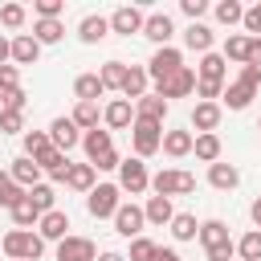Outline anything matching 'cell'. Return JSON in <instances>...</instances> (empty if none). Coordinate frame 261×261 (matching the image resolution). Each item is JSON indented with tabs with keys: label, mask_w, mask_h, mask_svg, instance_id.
<instances>
[{
	"label": "cell",
	"mask_w": 261,
	"mask_h": 261,
	"mask_svg": "<svg viewBox=\"0 0 261 261\" xmlns=\"http://www.w3.org/2000/svg\"><path fill=\"white\" fill-rule=\"evenodd\" d=\"M200 245H204V257L208 261H232L237 257V241L228 237V224L224 220H204L200 224Z\"/></svg>",
	"instance_id": "1"
},
{
	"label": "cell",
	"mask_w": 261,
	"mask_h": 261,
	"mask_svg": "<svg viewBox=\"0 0 261 261\" xmlns=\"http://www.w3.org/2000/svg\"><path fill=\"white\" fill-rule=\"evenodd\" d=\"M0 249H4L8 261H41L45 241H41V232H33V228H12V232H4Z\"/></svg>",
	"instance_id": "2"
},
{
	"label": "cell",
	"mask_w": 261,
	"mask_h": 261,
	"mask_svg": "<svg viewBox=\"0 0 261 261\" xmlns=\"http://www.w3.org/2000/svg\"><path fill=\"white\" fill-rule=\"evenodd\" d=\"M151 192L155 196H188V192H196V175L192 171H179V167H163L159 175H151Z\"/></svg>",
	"instance_id": "3"
},
{
	"label": "cell",
	"mask_w": 261,
	"mask_h": 261,
	"mask_svg": "<svg viewBox=\"0 0 261 261\" xmlns=\"http://www.w3.org/2000/svg\"><path fill=\"white\" fill-rule=\"evenodd\" d=\"M118 208H122V188H118V184H98V188L86 196V212H90L94 220H102V216L114 220Z\"/></svg>",
	"instance_id": "4"
},
{
	"label": "cell",
	"mask_w": 261,
	"mask_h": 261,
	"mask_svg": "<svg viewBox=\"0 0 261 261\" xmlns=\"http://www.w3.org/2000/svg\"><path fill=\"white\" fill-rule=\"evenodd\" d=\"M130 143H135V155L147 159L163 147V122H151V118H135L130 126Z\"/></svg>",
	"instance_id": "5"
},
{
	"label": "cell",
	"mask_w": 261,
	"mask_h": 261,
	"mask_svg": "<svg viewBox=\"0 0 261 261\" xmlns=\"http://www.w3.org/2000/svg\"><path fill=\"white\" fill-rule=\"evenodd\" d=\"M184 69V53L175 49V45H163V49H155L151 53V61H147V77L159 86V82H167L171 73H179Z\"/></svg>",
	"instance_id": "6"
},
{
	"label": "cell",
	"mask_w": 261,
	"mask_h": 261,
	"mask_svg": "<svg viewBox=\"0 0 261 261\" xmlns=\"http://www.w3.org/2000/svg\"><path fill=\"white\" fill-rule=\"evenodd\" d=\"M118 188L122 192H130V196H143L147 188H151V171H147V163L135 155V159H122V167H118Z\"/></svg>",
	"instance_id": "7"
},
{
	"label": "cell",
	"mask_w": 261,
	"mask_h": 261,
	"mask_svg": "<svg viewBox=\"0 0 261 261\" xmlns=\"http://www.w3.org/2000/svg\"><path fill=\"white\" fill-rule=\"evenodd\" d=\"M143 224H147V212H143L139 204H122V208L114 212V232L126 237V241L143 237Z\"/></svg>",
	"instance_id": "8"
},
{
	"label": "cell",
	"mask_w": 261,
	"mask_h": 261,
	"mask_svg": "<svg viewBox=\"0 0 261 261\" xmlns=\"http://www.w3.org/2000/svg\"><path fill=\"white\" fill-rule=\"evenodd\" d=\"M155 94H159L163 102H171V98H188V94H196V73L184 65L179 73H171L167 82H159V86H155Z\"/></svg>",
	"instance_id": "9"
},
{
	"label": "cell",
	"mask_w": 261,
	"mask_h": 261,
	"mask_svg": "<svg viewBox=\"0 0 261 261\" xmlns=\"http://www.w3.org/2000/svg\"><path fill=\"white\" fill-rule=\"evenodd\" d=\"M57 261H98V245L90 241V237H65L61 245H57Z\"/></svg>",
	"instance_id": "10"
},
{
	"label": "cell",
	"mask_w": 261,
	"mask_h": 261,
	"mask_svg": "<svg viewBox=\"0 0 261 261\" xmlns=\"http://www.w3.org/2000/svg\"><path fill=\"white\" fill-rule=\"evenodd\" d=\"M102 122H106V130H126V126H135V102H126V98L106 102V106H102Z\"/></svg>",
	"instance_id": "11"
},
{
	"label": "cell",
	"mask_w": 261,
	"mask_h": 261,
	"mask_svg": "<svg viewBox=\"0 0 261 261\" xmlns=\"http://www.w3.org/2000/svg\"><path fill=\"white\" fill-rule=\"evenodd\" d=\"M143 24H147V16H143L135 4H122V8H114V12H110V33L130 37V33H143Z\"/></svg>",
	"instance_id": "12"
},
{
	"label": "cell",
	"mask_w": 261,
	"mask_h": 261,
	"mask_svg": "<svg viewBox=\"0 0 261 261\" xmlns=\"http://www.w3.org/2000/svg\"><path fill=\"white\" fill-rule=\"evenodd\" d=\"M49 139H53V147H57V151H65V155H69V151L82 143V130H77V122H73V118H53V122H49Z\"/></svg>",
	"instance_id": "13"
},
{
	"label": "cell",
	"mask_w": 261,
	"mask_h": 261,
	"mask_svg": "<svg viewBox=\"0 0 261 261\" xmlns=\"http://www.w3.org/2000/svg\"><path fill=\"white\" fill-rule=\"evenodd\" d=\"M143 37H147V41H155V49L171 45V37H175L171 16H167V12H151V16H147V24H143Z\"/></svg>",
	"instance_id": "14"
},
{
	"label": "cell",
	"mask_w": 261,
	"mask_h": 261,
	"mask_svg": "<svg viewBox=\"0 0 261 261\" xmlns=\"http://www.w3.org/2000/svg\"><path fill=\"white\" fill-rule=\"evenodd\" d=\"M220 114H224L220 102H196V110H192V126H196V135H216Z\"/></svg>",
	"instance_id": "15"
},
{
	"label": "cell",
	"mask_w": 261,
	"mask_h": 261,
	"mask_svg": "<svg viewBox=\"0 0 261 261\" xmlns=\"http://www.w3.org/2000/svg\"><path fill=\"white\" fill-rule=\"evenodd\" d=\"M37 232H41V241H65L69 237V212H61V208H53V212H45L41 216V224H37Z\"/></svg>",
	"instance_id": "16"
},
{
	"label": "cell",
	"mask_w": 261,
	"mask_h": 261,
	"mask_svg": "<svg viewBox=\"0 0 261 261\" xmlns=\"http://www.w3.org/2000/svg\"><path fill=\"white\" fill-rule=\"evenodd\" d=\"M41 49H45V45H41L33 33H16V37H12V65H37Z\"/></svg>",
	"instance_id": "17"
},
{
	"label": "cell",
	"mask_w": 261,
	"mask_h": 261,
	"mask_svg": "<svg viewBox=\"0 0 261 261\" xmlns=\"http://www.w3.org/2000/svg\"><path fill=\"white\" fill-rule=\"evenodd\" d=\"M224 73H228V61H224V53H204V57H200V65H196V82L224 86Z\"/></svg>",
	"instance_id": "18"
},
{
	"label": "cell",
	"mask_w": 261,
	"mask_h": 261,
	"mask_svg": "<svg viewBox=\"0 0 261 261\" xmlns=\"http://www.w3.org/2000/svg\"><path fill=\"white\" fill-rule=\"evenodd\" d=\"M8 175H12V179H16L20 188H24V192H29V188H37V184H41V175H45V171H41V163H37V159L20 155V159H12Z\"/></svg>",
	"instance_id": "19"
},
{
	"label": "cell",
	"mask_w": 261,
	"mask_h": 261,
	"mask_svg": "<svg viewBox=\"0 0 261 261\" xmlns=\"http://www.w3.org/2000/svg\"><path fill=\"white\" fill-rule=\"evenodd\" d=\"M82 147H86V159H90V163H98L106 151H114V139H110V130L94 126V130H86V135H82Z\"/></svg>",
	"instance_id": "20"
},
{
	"label": "cell",
	"mask_w": 261,
	"mask_h": 261,
	"mask_svg": "<svg viewBox=\"0 0 261 261\" xmlns=\"http://www.w3.org/2000/svg\"><path fill=\"white\" fill-rule=\"evenodd\" d=\"M77 37L86 41V45H98V41H106L110 37V16H82V24H77Z\"/></svg>",
	"instance_id": "21"
},
{
	"label": "cell",
	"mask_w": 261,
	"mask_h": 261,
	"mask_svg": "<svg viewBox=\"0 0 261 261\" xmlns=\"http://www.w3.org/2000/svg\"><path fill=\"white\" fill-rule=\"evenodd\" d=\"M147 82H151V77H147V65H126V82H122L118 94H122L126 102H139V98L147 94Z\"/></svg>",
	"instance_id": "22"
},
{
	"label": "cell",
	"mask_w": 261,
	"mask_h": 261,
	"mask_svg": "<svg viewBox=\"0 0 261 261\" xmlns=\"http://www.w3.org/2000/svg\"><path fill=\"white\" fill-rule=\"evenodd\" d=\"M37 163H41V171H45L49 179H57V184H65V175H69V167H73V163H69V155H65V151H57V147H53V151H45Z\"/></svg>",
	"instance_id": "23"
},
{
	"label": "cell",
	"mask_w": 261,
	"mask_h": 261,
	"mask_svg": "<svg viewBox=\"0 0 261 261\" xmlns=\"http://www.w3.org/2000/svg\"><path fill=\"white\" fill-rule=\"evenodd\" d=\"M212 41H216V33H212V29L204 24V20H200V24H188V29H184V45H188V49H196L200 57H204V53H212Z\"/></svg>",
	"instance_id": "24"
},
{
	"label": "cell",
	"mask_w": 261,
	"mask_h": 261,
	"mask_svg": "<svg viewBox=\"0 0 261 261\" xmlns=\"http://www.w3.org/2000/svg\"><path fill=\"white\" fill-rule=\"evenodd\" d=\"M192 147H196V135H192V130H163V151H167L171 159L192 155Z\"/></svg>",
	"instance_id": "25"
},
{
	"label": "cell",
	"mask_w": 261,
	"mask_h": 261,
	"mask_svg": "<svg viewBox=\"0 0 261 261\" xmlns=\"http://www.w3.org/2000/svg\"><path fill=\"white\" fill-rule=\"evenodd\" d=\"M94 179H98L94 163H73V167H69V175H65V188H73V192H86V196H90V192L98 188Z\"/></svg>",
	"instance_id": "26"
},
{
	"label": "cell",
	"mask_w": 261,
	"mask_h": 261,
	"mask_svg": "<svg viewBox=\"0 0 261 261\" xmlns=\"http://www.w3.org/2000/svg\"><path fill=\"white\" fill-rule=\"evenodd\" d=\"M208 184H212L216 192H232V188L241 184V171H237L232 163H212V167H208Z\"/></svg>",
	"instance_id": "27"
},
{
	"label": "cell",
	"mask_w": 261,
	"mask_h": 261,
	"mask_svg": "<svg viewBox=\"0 0 261 261\" xmlns=\"http://www.w3.org/2000/svg\"><path fill=\"white\" fill-rule=\"evenodd\" d=\"M143 212H147V224H159V228L175 220V208H171L167 196H151V200L143 204Z\"/></svg>",
	"instance_id": "28"
},
{
	"label": "cell",
	"mask_w": 261,
	"mask_h": 261,
	"mask_svg": "<svg viewBox=\"0 0 261 261\" xmlns=\"http://www.w3.org/2000/svg\"><path fill=\"white\" fill-rule=\"evenodd\" d=\"M102 94H106V86H102L98 73H82V77L73 82V98H77V102H98Z\"/></svg>",
	"instance_id": "29"
},
{
	"label": "cell",
	"mask_w": 261,
	"mask_h": 261,
	"mask_svg": "<svg viewBox=\"0 0 261 261\" xmlns=\"http://www.w3.org/2000/svg\"><path fill=\"white\" fill-rule=\"evenodd\" d=\"M253 98H257V86H249V82H241V77L224 90V106H228V110H245Z\"/></svg>",
	"instance_id": "30"
},
{
	"label": "cell",
	"mask_w": 261,
	"mask_h": 261,
	"mask_svg": "<svg viewBox=\"0 0 261 261\" xmlns=\"http://www.w3.org/2000/svg\"><path fill=\"white\" fill-rule=\"evenodd\" d=\"M135 118H151V122H163V118H167V102H163L159 94H143V98L135 102Z\"/></svg>",
	"instance_id": "31"
},
{
	"label": "cell",
	"mask_w": 261,
	"mask_h": 261,
	"mask_svg": "<svg viewBox=\"0 0 261 261\" xmlns=\"http://www.w3.org/2000/svg\"><path fill=\"white\" fill-rule=\"evenodd\" d=\"M220 151H224V147H220V135H196L192 155H196L200 163H208V167H212V163H220Z\"/></svg>",
	"instance_id": "32"
},
{
	"label": "cell",
	"mask_w": 261,
	"mask_h": 261,
	"mask_svg": "<svg viewBox=\"0 0 261 261\" xmlns=\"http://www.w3.org/2000/svg\"><path fill=\"white\" fill-rule=\"evenodd\" d=\"M167 228H171L175 241H196V237H200V220H196L192 212H175V220H171Z\"/></svg>",
	"instance_id": "33"
},
{
	"label": "cell",
	"mask_w": 261,
	"mask_h": 261,
	"mask_svg": "<svg viewBox=\"0 0 261 261\" xmlns=\"http://www.w3.org/2000/svg\"><path fill=\"white\" fill-rule=\"evenodd\" d=\"M69 118H73V122H77V130L86 135V130H94V126H98V118H102V110H98V102H77Z\"/></svg>",
	"instance_id": "34"
},
{
	"label": "cell",
	"mask_w": 261,
	"mask_h": 261,
	"mask_svg": "<svg viewBox=\"0 0 261 261\" xmlns=\"http://www.w3.org/2000/svg\"><path fill=\"white\" fill-rule=\"evenodd\" d=\"M20 200H24V188H20L8 171H0V208H8V212H12Z\"/></svg>",
	"instance_id": "35"
},
{
	"label": "cell",
	"mask_w": 261,
	"mask_h": 261,
	"mask_svg": "<svg viewBox=\"0 0 261 261\" xmlns=\"http://www.w3.org/2000/svg\"><path fill=\"white\" fill-rule=\"evenodd\" d=\"M33 37H37L41 45H57V41L65 37V24H61V20H33Z\"/></svg>",
	"instance_id": "36"
},
{
	"label": "cell",
	"mask_w": 261,
	"mask_h": 261,
	"mask_svg": "<svg viewBox=\"0 0 261 261\" xmlns=\"http://www.w3.org/2000/svg\"><path fill=\"white\" fill-rule=\"evenodd\" d=\"M249 41H253L249 33H232V37L224 41V61H241V65H245V61H249Z\"/></svg>",
	"instance_id": "37"
},
{
	"label": "cell",
	"mask_w": 261,
	"mask_h": 261,
	"mask_svg": "<svg viewBox=\"0 0 261 261\" xmlns=\"http://www.w3.org/2000/svg\"><path fill=\"white\" fill-rule=\"evenodd\" d=\"M45 151H53L49 130H24V155H29V159H41Z\"/></svg>",
	"instance_id": "38"
},
{
	"label": "cell",
	"mask_w": 261,
	"mask_h": 261,
	"mask_svg": "<svg viewBox=\"0 0 261 261\" xmlns=\"http://www.w3.org/2000/svg\"><path fill=\"white\" fill-rule=\"evenodd\" d=\"M237 257H241V261H261V228H249V232L237 241Z\"/></svg>",
	"instance_id": "39"
},
{
	"label": "cell",
	"mask_w": 261,
	"mask_h": 261,
	"mask_svg": "<svg viewBox=\"0 0 261 261\" xmlns=\"http://www.w3.org/2000/svg\"><path fill=\"white\" fill-rule=\"evenodd\" d=\"M212 12H216V20H220V24H228V29L245 20V4H241V0H220Z\"/></svg>",
	"instance_id": "40"
},
{
	"label": "cell",
	"mask_w": 261,
	"mask_h": 261,
	"mask_svg": "<svg viewBox=\"0 0 261 261\" xmlns=\"http://www.w3.org/2000/svg\"><path fill=\"white\" fill-rule=\"evenodd\" d=\"M98 77H102L106 90H122V82H126V61H106V65L98 69Z\"/></svg>",
	"instance_id": "41"
},
{
	"label": "cell",
	"mask_w": 261,
	"mask_h": 261,
	"mask_svg": "<svg viewBox=\"0 0 261 261\" xmlns=\"http://www.w3.org/2000/svg\"><path fill=\"white\" fill-rule=\"evenodd\" d=\"M29 200H33V208L45 216V212H53V204H57V192H53L49 184H37V188H29Z\"/></svg>",
	"instance_id": "42"
},
{
	"label": "cell",
	"mask_w": 261,
	"mask_h": 261,
	"mask_svg": "<svg viewBox=\"0 0 261 261\" xmlns=\"http://www.w3.org/2000/svg\"><path fill=\"white\" fill-rule=\"evenodd\" d=\"M12 224L16 228H29V224H41V212L33 208V200H29V192H24V200L12 208Z\"/></svg>",
	"instance_id": "43"
},
{
	"label": "cell",
	"mask_w": 261,
	"mask_h": 261,
	"mask_svg": "<svg viewBox=\"0 0 261 261\" xmlns=\"http://www.w3.org/2000/svg\"><path fill=\"white\" fill-rule=\"evenodd\" d=\"M33 12H37V20H61L65 0H33Z\"/></svg>",
	"instance_id": "44"
},
{
	"label": "cell",
	"mask_w": 261,
	"mask_h": 261,
	"mask_svg": "<svg viewBox=\"0 0 261 261\" xmlns=\"http://www.w3.org/2000/svg\"><path fill=\"white\" fill-rule=\"evenodd\" d=\"M24 20H29L24 4H0V24H4V29H20Z\"/></svg>",
	"instance_id": "45"
},
{
	"label": "cell",
	"mask_w": 261,
	"mask_h": 261,
	"mask_svg": "<svg viewBox=\"0 0 261 261\" xmlns=\"http://www.w3.org/2000/svg\"><path fill=\"white\" fill-rule=\"evenodd\" d=\"M24 130V110H0V135H20Z\"/></svg>",
	"instance_id": "46"
},
{
	"label": "cell",
	"mask_w": 261,
	"mask_h": 261,
	"mask_svg": "<svg viewBox=\"0 0 261 261\" xmlns=\"http://www.w3.org/2000/svg\"><path fill=\"white\" fill-rule=\"evenodd\" d=\"M155 249H159V245H155L151 237H135V241H130V257H126V261H151V257H155Z\"/></svg>",
	"instance_id": "47"
},
{
	"label": "cell",
	"mask_w": 261,
	"mask_h": 261,
	"mask_svg": "<svg viewBox=\"0 0 261 261\" xmlns=\"http://www.w3.org/2000/svg\"><path fill=\"white\" fill-rule=\"evenodd\" d=\"M12 90H20V69L16 65H0V98L12 94Z\"/></svg>",
	"instance_id": "48"
},
{
	"label": "cell",
	"mask_w": 261,
	"mask_h": 261,
	"mask_svg": "<svg viewBox=\"0 0 261 261\" xmlns=\"http://www.w3.org/2000/svg\"><path fill=\"white\" fill-rule=\"evenodd\" d=\"M179 8H184V16H188L192 24H200V16L208 12V0H179Z\"/></svg>",
	"instance_id": "49"
},
{
	"label": "cell",
	"mask_w": 261,
	"mask_h": 261,
	"mask_svg": "<svg viewBox=\"0 0 261 261\" xmlns=\"http://www.w3.org/2000/svg\"><path fill=\"white\" fill-rule=\"evenodd\" d=\"M245 29H249V37H261V0L253 4V8H245V20H241Z\"/></svg>",
	"instance_id": "50"
},
{
	"label": "cell",
	"mask_w": 261,
	"mask_h": 261,
	"mask_svg": "<svg viewBox=\"0 0 261 261\" xmlns=\"http://www.w3.org/2000/svg\"><path fill=\"white\" fill-rule=\"evenodd\" d=\"M0 102H4L0 110H24V102H29V94H24V86H20V90H12V94H4Z\"/></svg>",
	"instance_id": "51"
},
{
	"label": "cell",
	"mask_w": 261,
	"mask_h": 261,
	"mask_svg": "<svg viewBox=\"0 0 261 261\" xmlns=\"http://www.w3.org/2000/svg\"><path fill=\"white\" fill-rule=\"evenodd\" d=\"M118 167H122V155H118V151H106V155L94 163V171H118Z\"/></svg>",
	"instance_id": "52"
},
{
	"label": "cell",
	"mask_w": 261,
	"mask_h": 261,
	"mask_svg": "<svg viewBox=\"0 0 261 261\" xmlns=\"http://www.w3.org/2000/svg\"><path fill=\"white\" fill-rule=\"evenodd\" d=\"M241 82H249V86H261V69L257 65H241V73H237Z\"/></svg>",
	"instance_id": "53"
},
{
	"label": "cell",
	"mask_w": 261,
	"mask_h": 261,
	"mask_svg": "<svg viewBox=\"0 0 261 261\" xmlns=\"http://www.w3.org/2000/svg\"><path fill=\"white\" fill-rule=\"evenodd\" d=\"M245 65H257V69H261V37L249 41V61H245Z\"/></svg>",
	"instance_id": "54"
},
{
	"label": "cell",
	"mask_w": 261,
	"mask_h": 261,
	"mask_svg": "<svg viewBox=\"0 0 261 261\" xmlns=\"http://www.w3.org/2000/svg\"><path fill=\"white\" fill-rule=\"evenodd\" d=\"M151 261H184V257H179V253H175V249H167V245H159V249H155V257H151Z\"/></svg>",
	"instance_id": "55"
},
{
	"label": "cell",
	"mask_w": 261,
	"mask_h": 261,
	"mask_svg": "<svg viewBox=\"0 0 261 261\" xmlns=\"http://www.w3.org/2000/svg\"><path fill=\"white\" fill-rule=\"evenodd\" d=\"M0 65H12V41L0 37Z\"/></svg>",
	"instance_id": "56"
},
{
	"label": "cell",
	"mask_w": 261,
	"mask_h": 261,
	"mask_svg": "<svg viewBox=\"0 0 261 261\" xmlns=\"http://www.w3.org/2000/svg\"><path fill=\"white\" fill-rule=\"evenodd\" d=\"M249 216H253V228H261V196L253 200V208H249Z\"/></svg>",
	"instance_id": "57"
},
{
	"label": "cell",
	"mask_w": 261,
	"mask_h": 261,
	"mask_svg": "<svg viewBox=\"0 0 261 261\" xmlns=\"http://www.w3.org/2000/svg\"><path fill=\"white\" fill-rule=\"evenodd\" d=\"M98 261H126L122 253H98Z\"/></svg>",
	"instance_id": "58"
},
{
	"label": "cell",
	"mask_w": 261,
	"mask_h": 261,
	"mask_svg": "<svg viewBox=\"0 0 261 261\" xmlns=\"http://www.w3.org/2000/svg\"><path fill=\"white\" fill-rule=\"evenodd\" d=\"M257 130H261V122H257Z\"/></svg>",
	"instance_id": "59"
},
{
	"label": "cell",
	"mask_w": 261,
	"mask_h": 261,
	"mask_svg": "<svg viewBox=\"0 0 261 261\" xmlns=\"http://www.w3.org/2000/svg\"><path fill=\"white\" fill-rule=\"evenodd\" d=\"M0 106H4V102H0Z\"/></svg>",
	"instance_id": "60"
}]
</instances>
